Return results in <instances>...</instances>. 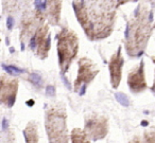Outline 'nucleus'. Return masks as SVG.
I'll return each instance as SVG.
<instances>
[{
	"label": "nucleus",
	"mask_w": 155,
	"mask_h": 143,
	"mask_svg": "<svg viewBox=\"0 0 155 143\" xmlns=\"http://www.w3.org/2000/svg\"><path fill=\"white\" fill-rule=\"evenodd\" d=\"M75 16L91 41L108 37L116 21L117 0H73Z\"/></svg>",
	"instance_id": "obj_1"
},
{
	"label": "nucleus",
	"mask_w": 155,
	"mask_h": 143,
	"mask_svg": "<svg viewBox=\"0 0 155 143\" xmlns=\"http://www.w3.org/2000/svg\"><path fill=\"white\" fill-rule=\"evenodd\" d=\"M152 12L144 3L138 5L125 30V49L130 56H139L148 45L153 28L151 24Z\"/></svg>",
	"instance_id": "obj_2"
},
{
	"label": "nucleus",
	"mask_w": 155,
	"mask_h": 143,
	"mask_svg": "<svg viewBox=\"0 0 155 143\" xmlns=\"http://www.w3.org/2000/svg\"><path fill=\"white\" fill-rule=\"evenodd\" d=\"M58 56L62 73H66L79 50V37L68 27H63L58 33Z\"/></svg>",
	"instance_id": "obj_3"
},
{
	"label": "nucleus",
	"mask_w": 155,
	"mask_h": 143,
	"mask_svg": "<svg viewBox=\"0 0 155 143\" xmlns=\"http://www.w3.org/2000/svg\"><path fill=\"white\" fill-rule=\"evenodd\" d=\"M45 126L49 143H68L66 112L64 107L55 105L47 109Z\"/></svg>",
	"instance_id": "obj_4"
},
{
	"label": "nucleus",
	"mask_w": 155,
	"mask_h": 143,
	"mask_svg": "<svg viewBox=\"0 0 155 143\" xmlns=\"http://www.w3.org/2000/svg\"><path fill=\"white\" fill-rule=\"evenodd\" d=\"M46 19H47L46 13H44L39 9L25 14L19 24V36L22 50L25 49V43L30 41L31 37L36 33V31L43 24H45Z\"/></svg>",
	"instance_id": "obj_5"
},
{
	"label": "nucleus",
	"mask_w": 155,
	"mask_h": 143,
	"mask_svg": "<svg viewBox=\"0 0 155 143\" xmlns=\"http://www.w3.org/2000/svg\"><path fill=\"white\" fill-rule=\"evenodd\" d=\"M99 73V69L89 58H81L79 60V71L78 77L74 82V91H79L80 94H84L88 84Z\"/></svg>",
	"instance_id": "obj_6"
},
{
	"label": "nucleus",
	"mask_w": 155,
	"mask_h": 143,
	"mask_svg": "<svg viewBox=\"0 0 155 143\" xmlns=\"http://www.w3.org/2000/svg\"><path fill=\"white\" fill-rule=\"evenodd\" d=\"M29 47L35 52L41 60L47 58L49 50L51 47V36L49 34V26L43 24L29 41Z\"/></svg>",
	"instance_id": "obj_7"
},
{
	"label": "nucleus",
	"mask_w": 155,
	"mask_h": 143,
	"mask_svg": "<svg viewBox=\"0 0 155 143\" xmlns=\"http://www.w3.org/2000/svg\"><path fill=\"white\" fill-rule=\"evenodd\" d=\"M85 132L94 141L103 139L108 132L107 119L98 115H91L85 120Z\"/></svg>",
	"instance_id": "obj_8"
},
{
	"label": "nucleus",
	"mask_w": 155,
	"mask_h": 143,
	"mask_svg": "<svg viewBox=\"0 0 155 143\" xmlns=\"http://www.w3.org/2000/svg\"><path fill=\"white\" fill-rule=\"evenodd\" d=\"M17 91L18 80L15 77H9L7 75H2V77H1V90H0L1 103L8 107H12L15 104Z\"/></svg>",
	"instance_id": "obj_9"
},
{
	"label": "nucleus",
	"mask_w": 155,
	"mask_h": 143,
	"mask_svg": "<svg viewBox=\"0 0 155 143\" xmlns=\"http://www.w3.org/2000/svg\"><path fill=\"white\" fill-rule=\"evenodd\" d=\"M127 85L132 92L140 93L147 88L146 74H144V62L140 60L139 65L134 67L127 76Z\"/></svg>",
	"instance_id": "obj_10"
},
{
	"label": "nucleus",
	"mask_w": 155,
	"mask_h": 143,
	"mask_svg": "<svg viewBox=\"0 0 155 143\" xmlns=\"http://www.w3.org/2000/svg\"><path fill=\"white\" fill-rule=\"evenodd\" d=\"M123 57L121 54V47L118 48L117 52L112 56L110 60V83H112L113 87L117 88L120 85L121 76H122V67H123Z\"/></svg>",
	"instance_id": "obj_11"
},
{
	"label": "nucleus",
	"mask_w": 155,
	"mask_h": 143,
	"mask_svg": "<svg viewBox=\"0 0 155 143\" xmlns=\"http://www.w3.org/2000/svg\"><path fill=\"white\" fill-rule=\"evenodd\" d=\"M62 0H47L46 2V17L51 26H58L61 20Z\"/></svg>",
	"instance_id": "obj_12"
},
{
	"label": "nucleus",
	"mask_w": 155,
	"mask_h": 143,
	"mask_svg": "<svg viewBox=\"0 0 155 143\" xmlns=\"http://www.w3.org/2000/svg\"><path fill=\"white\" fill-rule=\"evenodd\" d=\"M24 137L26 143H38V136H37V128L33 122H30L26 129L24 130Z\"/></svg>",
	"instance_id": "obj_13"
},
{
	"label": "nucleus",
	"mask_w": 155,
	"mask_h": 143,
	"mask_svg": "<svg viewBox=\"0 0 155 143\" xmlns=\"http://www.w3.org/2000/svg\"><path fill=\"white\" fill-rule=\"evenodd\" d=\"M71 141L72 143H91L89 136L85 130L80 128H74L71 132Z\"/></svg>",
	"instance_id": "obj_14"
},
{
	"label": "nucleus",
	"mask_w": 155,
	"mask_h": 143,
	"mask_svg": "<svg viewBox=\"0 0 155 143\" xmlns=\"http://www.w3.org/2000/svg\"><path fill=\"white\" fill-rule=\"evenodd\" d=\"M116 99L121 105H123V106H125V107L129 106V99H127L123 93H121V92L116 93Z\"/></svg>",
	"instance_id": "obj_15"
},
{
	"label": "nucleus",
	"mask_w": 155,
	"mask_h": 143,
	"mask_svg": "<svg viewBox=\"0 0 155 143\" xmlns=\"http://www.w3.org/2000/svg\"><path fill=\"white\" fill-rule=\"evenodd\" d=\"M144 138H146V143H155V129L146 132Z\"/></svg>",
	"instance_id": "obj_16"
},
{
	"label": "nucleus",
	"mask_w": 155,
	"mask_h": 143,
	"mask_svg": "<svg viewBox=\"0 0 155 143\" xmlns=\"http://www.w3.org/2000/svg\"><path fill=\"white\" fill-rule=\"evenodd\" d=\"M30 79H31V82H32L33 84H41V77L39 76L38 74H36V73H33V74H31V76H30Z\"/></svg>",
	"instance_id": "obj_17"
},
{
	"label": "nucleus",
	"mask_w": 155,
	"mask_h": 143,
	"mask_svg": "<svg viewBox=\"0 0 155 143\" xmlns=\"http://www.w3.org/2000/svg\"><path fill=\"white\" fill-rule=\"evenodd\" d=\"M132 1H135V0H117V5L121 7V5H125L127 2H132Z\"/></svg>",
	"instance_id": "obj_18"
},
{
	"label": "nucleus",
	"mask_w": 155,
	"mask_h": 143,
	"mask_svg": "<svg viewBox=\"0 0 155 143\" xmlns=\"http://www.w3.org/2000/svg\"><path fill=\"white\" fill-rule=\"evenodd\" d=\"M8 127H9V123H8L7 119H3L2 120V130L5 132V129H8Z\"/></svg>",
	"instance_id": "obj_19"
},
{
	"label": "nucleus",
	"mask_w": 155,
	"mask_h": 143,
	"mask_svg": "<svg viewBox=\"0 0 155 143\" xmlns=\"http://www.w3.org/2000/svg\"><path fill=\"white\" fill-rule=\"evenodd\" d=\"M130 143H142V142L140 141V139H139V138H134L133 140H132ZM144 143H146V142H144Z\"/></svg>",
	"instance_id": "obj_20"
},
{
	"label": "nucleus",
	"mask_w": 155,
	"mask_h": 143,
	"mask_svg": "<svg viewBox=\"0 0 155 143\" xmlns=\"http://www.w3.org/2000/svg\"><path fill=\"white\" fill-rule=\"evenodd\" d=\"M140 124H141V126H148L149 125V122L148 121H142Z\"/></svg>",
	"instance_id": "obj_21"
},
{
	"label": "nucleus",
	"mask_w": 155,
	"mask_h": 143,
	"mask_svg": "<svg viewBox=\"0 0 155 143\" xmlns=\"http://www.w3.org/2000/svg\"><path fill=\"white\" fill-rule=\"evenodd\" d=\"M144 1H146V2H149V3H153V2L155 3V0H144Z\"/></svg>",
	"instance_id": "obj_22"
},
{
	"label": "nucleus",
	"mask_w": 155,
	"mask_h": 143,
	"mask_svg": "<svg viewBox=\"0 0 155 143\" xmlns=\"http://www.w3.org/2000/svg\"><path fill=\"white\" fill-rule=\"evenodd\" d=\"M152 91L155 92V81H154V84H153V87H152Z\"/></svg>",
	"instance_id": "obj_23"
},
{
	"label": "nucleus",
	"mask_w": 155,
	"mask_h": 143,
	"mask_svg": "<svg viewBox=\"0 0 155 143\" xmlns=\"http://www.w3.org/2000/svg\"><path fill=\"white\" fill-rule=\"evenodd\" d=\"M153 28H155V22H154V24H153Z\"/></svg>",
	"instance_id": "obj_24"
}]
</instances>
